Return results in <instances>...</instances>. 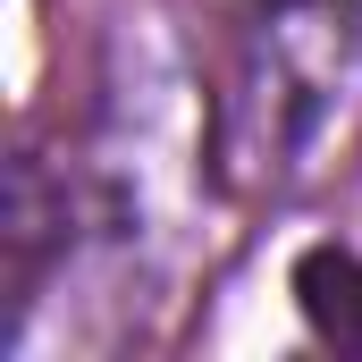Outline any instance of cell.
Returning <instances> with one entry per match:
<instances>
[{
  "instance_id": "cell-1",
  "label": "cell",
  "mask_w": 362,
  "mask_h": 362,
  "mask_svg": "<svg viewBox=\"0 0 362 362\" xmlns=\"http://www.w3.org/2000/svg\"><path fill=\"white\" fill-rule=\"evenodd\" d=\"M362 68V8L354 0H253L228 76V160L295 169V152L337 118Z\"/></svg>"
},
{
  "instance_id": "cell-2",
  "label": "cell",
  "mask_w": 362,
  "mask_h": 362,
  "mask_svg": "<svg viewBox=\"0 0 362 362\" xmlns=\"http://www.w3.org/2000/svg\"><path fill=\"white\" fill-rule=\"evenodd\" d=\"M295 303H303V320H312L329 346L362 354V253L312 245V253L295 262Z\"/></svg>"
}]
</instances>
